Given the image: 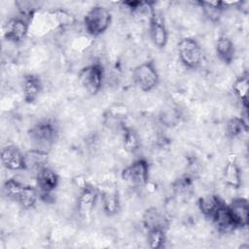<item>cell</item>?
<instances>
[{
	"label": "cell",
	"instance_id": "obj_18",
	"mask_svg": "<svg viewBox=\"0 0 249 249\" xmlns=\"http://www.w3.org/2000/svg\"><path fill=\"white\" fill-rule=\"evenodd\" d=\"M215 51L218 57L226 64L232 62L235 55L233 42L226 35H220L215 42Z\"/></svg>",
	"mask_w": 249,
	"mask_h": 249
},
{
	"label": "cell",
	"instance_id": "obj_7",
	"mask_svg": "<svg viewBox=\"0 0 249 249\" xmlns=\"http://www.w3.org/2000/svg\"><path fill=\"white\" fill-rule=\"evenodd\" d=\"M122 178L135 186H144L149 179V163L144 159H138L132 161L122 171Z\"/></svg>",
	"mask_w": 249,
	"mask_h": 249
},
{
	"label": "cell",
	"instance_id": "obj_21",
	"mask_svg": "<svg viewBox=\"0 0 249 249\" xmlns=\"http://www.w3.org/2000/svg\"><path fill=\"white\" fill-rule=\"evenodd\" d=\"M248 89H249V75L244 73L237 77L232 84V90L234 95L240 101L244 110L248 109Z\"/></svg>",
	"mask_w": 249,
	"mask_h": 249
},
{
	"label": "cell",
	"instance_id": "obj_23",
	"mask_svg": "<svg viewBox=\"0 0 249 249\" xmlns=\"http://www.w3.org/2000/svg\"><path fill=\"white\" fill-rule=\"evenodd\" d=\"M224 183L234 189H238L241 185V172L235 161H229L223 171Z\"/></svg>",
	"mask_w": 249,
	"mask_h": 249
},
{
	"label": "cell",
	"instance_id": "obj_22",
	"mask_svg": "<svg viewBox=\"0 0 249 249\" xmlns=\"http://www.w3.org/2000/svg\"><path fill=\"white\" fill-rule=\"evenodd\" d=\"M248 131V123L246 118L233 117L230 119L225 126V135L229 139H234Z\"/></svg>",
	"mask_w": 249,
	"mask_h": 249
},
{
	"label": "cell",
	"instance_id": "obj_28",
	"mask_svg": "<svg viewBox=\"0 0 249 249\" xmlns=\"http://www.w3.org/2000/svg\"><path fill=\"white\" fill-rule=\"evenodd\" d=\"M192 184H193L192 178L190 176H188V175H185V176H183V177L178 179L177 185H176L175 188L178 189V191H186L189 188H191Z\"/></svg>",
	"mask_w": 249,
	"mask_h": 249
},
{
	"label": "cell",
	"instance_id": "obj_26",
	"mask_svg": "<svg viewBox=\"0 0 249 249\" xmlns=\"http://www.w3.org/2000/svg\"><path fill=\"white\" fill-rule=\"evenodd\" d=\"M166 241V231L155 229L147 231V243L150 248L160 249Z\"/></svg>",
	"mask_w": 249,
	"mask_h": 249
},
{
	"label": "cell",
	"instance_id": "obj_2",
	"mask_svg": "<svg viewBox=\"0 0 249 249\" xmlns=\"http://www.w3.org/2000/svg\"><path fill=\"white\" fill-rule=\"evenodd\" d=\"M27 134L35 148L47 151L58 137V125L53 119H43L35 123Z\"/></svg>",
	"mask_w": 249,
	"mask_h": 249
},
{
	"label": "cell",
	"instance_id": "obj_20",
	"mask_svg": "<svg viewBox=\"0 0 249 249\" xmlns=\"http://www.w3.org/2000/svg\"><path fill=\"white\" fill-rule=\"evenodd\" d=\"M25 158V170L31 169L35 172L47 166L48 151L34 148L24 154Z\"/></svg>",
	"mask_w": 249,
	"mask_h": 249
},
{
	"label": "cell",
	"instance_id": "obj_11",
	"mask_svg": "<svg viewBox=\"0 0 249 249\" xmlns=\"http://www.w3.org/2000/svg\"><path fill=\"white\" fill-rule=\"evenodd\" d=\"M3 167L12 171L25 170L24 154L15 145L5 146L0 155Z\"/></svg>",
	"mask_w": 249,
	"mask_h": 249
},
{
	"label": "cell",
	"instance_id": "obj_3",
	"mask_svg": "<svg viewBox=\"0 0 249 249\" xmlns=\"http://www.w3.org/2000/svg\"><path fill=\"white\" fill-rule=\"evenodd\" d=\"M112 21L110 11L101 5H96L90 8L84 17V26L86 31L97 37L106 32Z\"/></svg>",
	"mask_w": 249,
	"mask_h": 249
},
{
	"label": "cell",
	"instance_id": "obj_16",
	"mask_svg": "<svg viewBox=\"0 0 249 249\" xmlns=\"http://www.w3.org/2000/svg\"><path fill=\"white\" fill-rule=\"evenodd\" d=\"M99 196L102 210L106 216L112 217L118 214V212L120 211L121 204L119 194L116 189L109 188L102 191L101 193L99 192Z\"/></svg>",
	"mask_w": 249,
	"mask_h": 249
},
{
	"label": "cell",
	"instance_id": "obj_6",
	"mask_svg": "<svg viewBox=\"0 0 249 249\" xmlns=\"http://www.w3.org/2000/svg\"><path fill=\"white\" fill-rule=\"evenodd\" d=\"M133 80L137 87L145 92L155 89L160 83V75L152 60L137 65L133 70Z\"/></svg>",
	"mask_w": 249,
	"mask_h": 249
},
{
	"label": "cell",
	"instance_id": "obj_9",
	"mask_svg": "<svg viewBox=\"0 0 249 249\" xmlns=\"http://www.w3.org/2000/svg\"><path fill=\"white\" fill-rule=\"evenodd\" d=\"M99 196V191L92 185L86 184L77 197V210L81 217L88 218L92 213Z\"/></svg>",
	"mask_w": 249,
	"mask_h": 249
},
{
	"label": "cell",
	"instance_id": "obj_10",
	"mask_svg": "<svg viewBox=\"0 0 249 249\" xmlns=\"http://www.w3.org/2000/svg\"><path fill=\"white\" fill-rule=\"evenodd\" d=\"M28 33V20L21 17L12 18L4 25V38L8 42L18 44L22 42Z\"/></svg>",
	"mask_w": 249,
	"mask_h": 249
},
{
	"label": "cell",
	"instance_id": "obj_25",
	"mask_svg": "<svg viewBox=\"0 0 249 249\" xmlns=\"http://www.w3.org/2000/svg\"><path fill=\"white\" fill-rule=\"evenodd\" d=\"M124 148L128 153H135L140 148V138L137 132L132 128H124L123 134Z\"/></svg>",
	"mask_w": 249,
	"mask_h": 249
},
{
	"label": "cell",
	"instance_id": "obj_13",
	"mask_svg": "<svg viewBox=\"0 0 249 249\" xmlns=\"http://www.w3.org/2000/svg\"><path fill=\"white\" fill-rule=\"evenodd\" d=\"M43 89L41 78L36 74H26L21 83L22 97L25 103L31 104L37 100Z\"/></svg>",
	"mask_w": 249,
	"mask_h": 249
},
{
	"label": "cell",
	"instance_id": "obj_4",
	"mask_svg": "<svg viewBox=\"0 0 249 249\" xmlns=\"http://www.w3.org/2000/svg\"><path fill=\"white\" fill-rule=\"evenodd\" d=\"M177 53L181 63L189 69L198 68L203 60L202 50L194 38L181 39L177 44Z\"/></svg>",
	"mask_w": 249,
	"mask_h": 249
},
{
	"label": "cell",
	"instance_id": "obj_14",
	"mask_svg": "<svg viewBox=\"0 0 249 249\" xmlns=\"http://www.w3.org/2000/svg\"><path fill=\"white\" fill-rule=\"evenodd\" d=\"M229 212L231 216L236 228H245L248 225L249 219V204L244 197H237L227 204Z\"/></svg>",
	"mask_w": 249,
	"mask_h": 249
},
{
	"label": "cell",
	"instance_id": "obj_24",
	"mask_svg": "<svg viewBox=\"0 0 249 249\" xmlns=\"http://www.w3.org/2000/svg\"><path fill=\"white\" fill-rule=\"evenodd\" d=\"M199 4L209 19L212 21H217L225 9L226 3L223 1H200Z\"/></svg>",
	"mask_w": 249,
	"mask_h": 249
},
{
	"label": "cell",
	"instance_id": "obj_17",
	"mask_svg": "<svg viewBox=\"0 0 249 249\" xmlns=\"http://www.w3.org/2000/svg\"><path fill=\"white\" fill-rule=\"evenodd\" d=\"M225 201L221 198L220 196L215 194L205 195L200 196L197 200V206L199 211L203 216L210 219L215 215V213L225 205Z\"/></svg>",
	"mask_w": 249,
	"mask_h": 249
},
{
	"label": "cell",
	"instance_id": "obj_12",
	"mask_svg": "<svg viewBox=\"0 0 249 249\" xmlns=\"http://www.w3.org/2000/svg\"><path fill=\"white\" fill-rule=\"evenodd\" d=\"M59 176L48 165L36 172V187L41 196H50L58 186Z\"/></svg>",
	"mask_w": 249,
	"mask_h": 249
},
{
	"label": "cell",
	"instance_id": "obj_19",
	"mask_svg": "<svg viewBox=\"0 0 249 249\" xmlns=\"http://www.w3.org/2000/svg\"><path fill=\"white\" fill-rule=\"evenodd\" d=\"M211 221L213 222L217 231L221 233H229L237 229L231 219L227 204H225L215 213V215L211 218Z\"/></svg>",
	"mask_w": 249,
	"mask_h": 249
},
{
	"label": "cell",
	"instance_id": "obj_5",
	"mask_svg": "<svg viewBox=\"0 0 249 249\" xmlns=\"http://www.w3.org/2000/svg\"><path fill=\"white\" fill-rule=\"evenodd\" d=\"M104 68L100 63H91L83 67L78 73L81 87L89 94H97L103 85Z\"/></svg>",
	"mask_w": 249,
	"mask_h": 249
},
{
	"label": "cell",
	"instance_id": "obj_15",
	"mask_svg": "<svg viewBox=\"0 0 249 249\" xmlns=\"http://www.w3.org/2000/svg\"><path fill=\"white\" fill-rule=\"evenodd\" d=\"M142 221L147 231L155 229L167 231L169 226V220L166 215L157 207L147 208L143 213Z\"/></svg>",
	"mask_w": 249,
	"mask_h": 249
},
{
	"label": "cell",
	"instance_id": "obj_1",
	"mask_svg": "<svg viewBox=\"0 0 249 249\" xmlns=\"http://www.w3.org/2000/svg\"><path fill=\"white\" fill-rule=\"evenodd\" d=\"M2 191L7 198L17 202L22 209L26 210L33 208L40 196L38 189L23 184L15 178H10L4 182Z\"/></svg>",
	"mask_w": 249,
	"mask_h": 249
},
{
	"label": "cell",
	"instance_id": "obj_27",
	"mask_svg": "<svg viewBox=\"0 0 249 249\" xmlns=\"http://www.w3.org/2000/svg\"><path fill=\"white\" fill-rule=\"evenodd\" d=\"M123 5L125 7V9H127L128 11L133 13V12H138L144 8L149 7L150 3L143 2V1H125V2H123Z\"/></svg>",
	"mask_w": 249,
	"mask_h": 249
},
{
	"label": "cell",
	"instance_id": "obj_8",
	"mask_svg": "<svg viewBox=\"0 0 249 249\" xmlns=\"http://www.w3.org/2000/svg\"><path fill=\"white\" fill-rule=\"evenodd\" d=\"M149 35L155 47L158 49L165 48L168 41V31L163 18L155 10L151 11L149 18Z\"/></svg>",
	"mask_w": 249,
	"mask_h": 249
}]
</instances>
